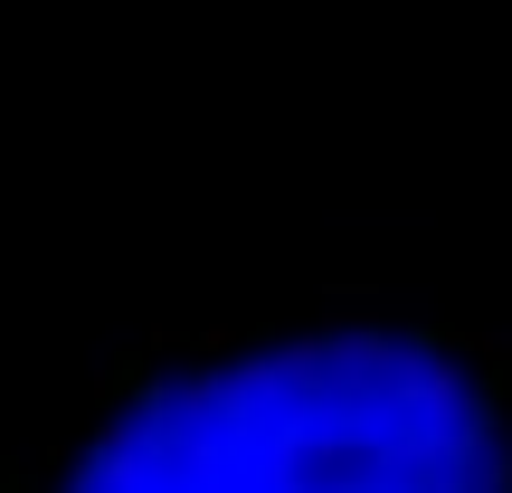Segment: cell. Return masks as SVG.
I'll return each mask as SVG.
<instances>
[{"label":"cell","instance_id":"6da1fadb","mask_svg":"<svg viewBox=\"0 0 512 493\" xmlns=\"http://www.w3.org/2000/svg\"><path fill=\"white\" fill-rule=\"evenodd\" d=\"M0 493H512V332L380 304L162 332Z\"/></svg>","mask_w":512,"mask_h":493}]
</instances>
